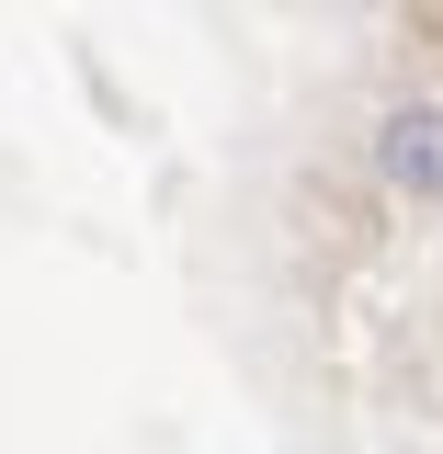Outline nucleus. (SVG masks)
Listing matches in <instances>:
<instances>
[{
    "mask_svg": "<svg viewBox=\"0 0 443 454\" xmlns=\"http://www.w3.org/2000/svg\"><path fill=\"white\" fill-rule=\"evenodd\" d=\"M376 170H387L398 193L443 205V103H398V114H387V137H376Z\"/></svg>",
    "mask_w": 443,
    "mask_h": 454,
    "instance_id": "f257e3e1",
    "label": "nucleus"
}]
</instances>
